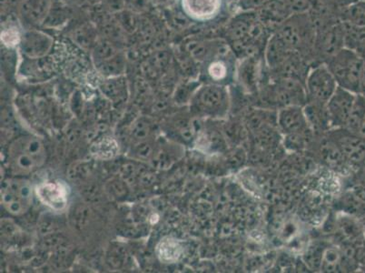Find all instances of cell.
I'll use <instances>...</instances> for the list:
<instances>
[{
	"label": "cell",
	"mask_w": 365,
	"mask_h": 273,
	"mask_svg": "<svg viewBox=\"0 0 365 273\" xmlns=\"http://www.w3.org/2000/svg\"><path fill=\"white\" fill-rule=\"evenodd\" d=\"M45 160V149L40 139L34 136H22L9 148V165L16 173H31L42 166Z\"/></svg>",
	"instance_id": "6da1fadb"
},
{
	"label": "cell",
	"mask_w": 365,
	"mask_h": 273,
	"mask_svg": "<svg viewBox=\"0 0 365 273\" xmlns=\"http://www.w3.org/2000/svg\"><path fill=\"white\" fill-rule=\"evenodd\" d=\"M364 62L365 59L359 54L342 50L330 62L327 68L337 82L338 87L359 94Z\"/></svg>",
	"instance_id": "7a4b0ae2"
},
{
	"label": "cell",
	"mask_w": 365,
	"mask_h": 273,
	"mask_svg": "<svg viewBox=\"0 0 365 273\" xmlns=\"http://www.w3.org/2000/svg\"><path fill=\"white\" fill-rule=\"evenodd\" d=\"M230 96L225 86H206L198 94L196 109L203 117L213 120H224L230 110Z\"/></svg>",
	"instance_id": "3957f363"
},
{
	"label": "cell",
	"mask_w": 365,
	"mask_h": 273,
	"mask_svg": "<svg viewBox=\"0 0 365 273\" xmlns=\"http://www.w3.org/2000/svg\"><path fill=\"white\" fill-rule=\"evenodd\" d=\"M326 134L354 171L355 168L365 158V138L347 128L331 129Z\"/></svg>",
	"instance_id": "277c9868"
},
{
	"label": "cell",
	"mask_w": 365,
	"mask_h": 273,
	"mask_svg": "<svg viewBox=\"0 0 365 273\" xmlns=\"http://www.w3.org/2000/svg\"><path fill=\"white\" fill-rule=\"evenodd\" d=\"M309 149L318 158V161L329 169L345 176H351L354 173L350 164L342 156L341 151L333 144L326 132L316 135L312 144L309 146Z\"/></svg>",
	"instance_id": "5b68a950"
},
{
	"label": "cell",
	"mask_w": 365,
	"mask_h": 273,
	"mask_svg": "<svg viewBox=\"0 0 365 273\" xmlns=\"http://www.w3.org/2000/svg\"><path fill=\"white\" fill-rule=\"evenodd\" d=\"M1 202L12 214H25L32 202V189L30 182L22 179L5 180L1 187Z\"/></svg>",
	"instance_id": "8992f818"
},
{
	"label": "cell",
	"mask_w": 365,
	"mask_h": 273,
	"mask_svg": "<svg viewBox=\"0 0 365 273\" xmlns=\"http://www.w3.org/2000/svg\"><path fill=\"white\" fill-rule=\"evenodd\" d=\"M357 94L338 87L326 103L331 128H346L354 110Z\"/></svg>",
	"instance_id": "52a82bcc"
},
{
	"label": "cell",
	"mask_w": 365,
	"mask_h": 273,
	"mask_svg": "<svg viewBox=\"0 0 365 273\" xmlns=\"http://www.w3.org/2000/svg\"><path fill=\"white\" fill-rule=\"evenodd\" d=\"M306 88L308 100L326 104L338 85L327 66H321L308 75Z\"/></svg>",
	"instance_id": "ba28073f"
},
{
	"label": "cell",
	"mask_w": 365,
	"mask_h": 273,
	"mask_svg": "<svg viewBox=\"0 0 365 273\" xmlns=\"http://www.w3.org/2000/svg\"><path fill=\"white\" fill-rule=\"evenodd\" d=\"M277 127L284 136L313 133L308 123L304 106L298 105L282 108L277 111Z\"/></svg>",
	"instance_id": "9c48e42d"
},
{
	"label": "cell",
	"mask_w": 365,
	"mask_h": 273,
	"mask_svg": "<svg viewBox=\"0 0 365 273\" xmlns=\"http://www.w3.org/2000/svg\"><path fill=\"white\" fill-rule=\"evenodd\" d=\"M36 194L44 205L55 211H63L68 204V189L64 183L60 182L40 184L36 188Z\"/></svg>",
	"instance_id": "30bf717a"
},
{
	"label": "cell",
	"mask_w": 365,
	"mask_h": 273,
	"mask_svg": "<svg viewBox=\"0 0 365 273\" xmlns=\"http://www.w3.org/2000/svg\"><path fill=\"white\" fill-rule=\"evenodd\" d=\"M183 11L193 20L205 21L217 15L221 0H181Z\"/></svg>",
	"instance_id": "8fae6325"
},
{
	"label": "cell",
	"mask_w": 365,
	"mask_h": 273,
	"mask_svg": "<svg viewBox=\"0 0 365 273\" xmlns=\"http://www.w3.org/2000/svg\"><path fill=\"white\" fill-rule=\"evenodd\" d=\"M340 212L359 219L365 215V203L359 199L350 189L346 190L338 202Z\"/></svg>",
	"instance_id": "7c38bea8"
},
{
	"label": "cell",
	"mask_w": 365,
	"mask_h": 273,
	"mask_svg": "<svg viewBox=\"0 0 365 273\" xmlns=\"http://www.w3.org/2000/svg\"><path fill=\"white\" fill-rule=\"evenodd\" d=\"M155 252L162 262L174 263L182 256L183 247L179 241L172 238H164L158 243Z\"/></svg>",
	"instance_id": "4fadbf2b"
},
{
	"label": "cell",
	"mask_w": 365,
	"mask_h": 273,
	"mask_svg": "<svg viewBox=\"0 0 365 273\" xmlns=\"http://www.w3.org/2000/svg\"><path fill=\"white\" fill-rule=\"evenodd\" d=\"M346 128L365 138V97L357 94L350 120Z\"/></svg>",
	"instance_id": "5bb4252c"
},
{
	"label": "cell",
	"mask_w": 365,
	"mask_h": 273,
	"mask_svg": "<svg viewBox=\"0 0 365 273\" xmlns=\"http://www.w3.org/2000/svg\"><path fill=\"white\" fill-rule=\"evenodd\" d=\"M325 247L323 243H314L308 248L304 258V262L311 269H320Z\"/></svg>",
	"instance_id": "9a60e30c"
},
{
	"label": "cell",
	"mask_w": 365,
	"mask_h": 273,
	"mask_svg": "<svg viewBox=\"0 0 365 273\" xmlns=\"http://www.w3.org/2000/svg\"><path fill=\"white\" fill-rule=\"evenodd\" d=\"M94 153L97 157L101 158H110L116 156L117 152V144L114 139H104L103 141L97 142L94 145Z\"/></svg>",
	"instance_id": "2e32d148"
},
{
	"label": "cell",
	"mask_w": 365,
	"mask_h": 273,
	"mask_svg": "<svg viewBox=\"0 0 365 273\" xmlns=\"http://www.w3.org/2000/svg\"><path fill=\"white\" fill-rule=\"evenodd\" d=\"M208 75L215 84L224 86V82L228 79L227 66L221 62H213L208 66Z\"/></svg>",
	"instance_id": "e0dca14e"
},
{
	"label": "cell",
	"mask_w": 365,
	"mask_h": 273,
	"mask_svg": "<svg viewBox=\"0 0 365 273\" xmlns=\"http://www.w3.org/2000/svg\"><path fill=\"white\" fill-rule=\"evenodd\" d=\"M3 45L7 47H14L20 42V34L16 28H8L1 33Z\"/></svg>",
	"instance_id": "ac0fdd59"
},
{
	"label": "cell",
	"mask_w": 365,
	"mask_h": 273,
	"mask_svg": "<svg viewBox=\"0 0 365 273\" xmlns=\"http://www.w3.org/2000/svg\"><path fill=\"white\" fill-rule=\"evenodd\" d=\"M351 180L365 182V158L358 164V166L355 168L354 173L351 175Z\"/></svg>",
	"instance_id": "d6986e66"
},
{
	"label": "cell",
	"mask_w": 365,
	"mask_h": 273,
	"mask_svg": "<svg viewBox=\"0 0 365 273\" xmlns=\"http://www.w3.org/2000/svg\"><path fill=\"white\" fill-rule=\"evenodd\" d=\"M359 94L363 95L365 97V62L363 69V73H361V81H360V92Z\"/></svg>",
	"instance_id": "ffe728a7"
},
{
	"label": "cell",
	"mask_w": 365,
	"mask_h": 273,
	"mask_svg": "<svg viewBox=\"0 0 365 273\" xmlns=\"http://www.w3.org/2000/svg\"><path fill=\"white\" fill-rule=\"evenodd\" d=\"M361 226H363L364 233L365 235V215L363 218L360 219Z\"/></svg>",
	"instance_id": "44dd1931"
}]
</instances>
